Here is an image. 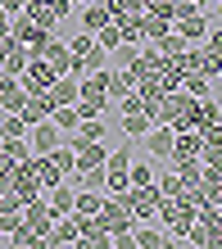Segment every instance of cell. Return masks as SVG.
<instances>
[{
	"label": "cell",
	"instance_id": "36",
	"mask_svg": "<svg viewBox=\"0 0 222 249\" xmlns=\"http://www.w3.org/2000/svg\"><path fill=\"white\" fill-rule=\"evenodd\" d=\"M9 41H14V36H0V59H5V50H9Z\"/></svg>",
	"mask_w": 222,
	"mask_h": 249
},
{
	"label": "cell",
	"instance_id": "1",
	"mask_svg": "<svg viewBox=\"0 0 222 249\" xmlns=\"http://www.w3.org/2000/svg\"><path fill=\"white\" fill-rule=\"evenodd\" d=\"M123 199H127V209H131V217H136V222H154L159 204H164V190H159L154 181H150V186H127Z\"/></svg>",
	"mask_w": 222,
	"mask_h": 249
},
{
	"label": "cell",
	"instance_id": "10",
	"mask_svg": "<svg viewBox=\"0 0 222 249\" xmlns=\"http://www.w3.org/2000/svg\"><path fill=\"white\" fill-rule=\"evenodd\" d=\"M50 109H55V100L46 95V91H32V95H23V105H18V118L32 127V123H41V118H50Z\"/></svg>",
	"mask_w": 222,
	"mask_h": 249
},
{
	"label": "cell",
	"instance_id": "34",
	"mask_svg": "<svg viewBox=\"0 0 222 249\" xmlns=\"http://www.w3.org/2000/svg\"><path fill=\"white\" fill-rule=\"evenodd\" d=\"M190 14H200V0H177L172 5V18H190Z\"/></svg>",
	"mask_w": 222,
	"mask_h": 249
},
{
	"label": "cell",
	"instance_id": "11",
	"mask_svg": "<svg viewBox=\"0 0 222 249\" xmlns=\"http://www.w3.org/2000/svg\"><path fill=\"white\" fill-rule=\"evenodd\" d=\"M55 105H77V95H82V77H73V72H59V77L50 82V91H46Z\"/></svg>",
	"mask_w": 222,
	"mask_h": 249
},
{
	"label": "cell",
	"instance_id": "2",
	"mask_svg": "<svg viewBox=\"0 0 222 249\" xmlns=\"http://www.w3.org/2000/svg\"><path fill=\"white\" fill-rule=\"evenodd\" d=\"M95 217L109 227V236H123V231L136 227V217H131V209H127V199H123V195H105V199H100V213H95Z\"/></svg>",
	"mask_w": 222,
	"mask_h": 249
},
{
	"label": "cell",
	"instance_id": "24",
	"mask_svg": "<svg viewBox=\"0 0 222 249\" xmlns=\"http://www.w3.org/2000/svg\"><path fill=\"white\" fill-rule=\"evenodd\" d=\"M73 136H77V141H105V113H95V118H82Z\"/></svg>",
	"mask_w": 222,
	"mask_h": 249
},
{
	"label": "cell",
	"instance_id": "27",
	"mask_svg": "<svg viewBox=\"0 0 222 249\" xmlns=\"http://www.w3.org/2000/svg\"><path fill=\"white\" fill-rule=\"evenodd\" d=\"M27 14H32V23L46 27V32H59V23H64V18L55 14V5H41V9H27Z\"/></svg>",
	"mask_w": 222,
	"mask_h": 249
},
{
	"label": "cell",
	"instance_id": "28",
	"mask_svg": "<svg viewBox=\"0 0 222 249\" xmlns=\"http://www.w3.org/2000/svg\"><path fill=\"white\" fill-rule=\"evenodd\" d=\"M100 199H105V190H77L73 209H77V213H100Z\"/></svg>",
	"mask_w": 222,
	"mask_h": 249
},
{
	"label": "cell",
	"instance_id": "32",
	"mask_svg": "<svg viewBox=\"0 0 222 249\" xmlns=\"http://www.w3.org/2000/svg\"><path fill=\"white\" fill-rule=\"evenodd\" d=\"M50 36H55V32H46V27H32V32H27V41H23V46L32 50V54H46V46H50Z\"/></svg>",
	"mask_w": 222,
	"mask_h": 249
},
{
	"label": "cell",
	"instance_id": "12",
	"mask_svg": "<svg viewBox=\"0 0 222 249\" xmlns=\"http://www.w3.org/2000/svg\"><path fill=\"white\" fill-rule=\"evenodd\" d=\"M23 82L18 77H9V72H0V113H18V105H23Z\"/></svg>",
	"mask_w": 222,
	"mask_h": 249
},
{
	"label": "cell",
	"instance_id": "30",
	"mask_svg": "<svg viewBox=\"0 0 222 249\" xmlns=\"http://www.w3.org/2000/svg\"><path fill=\"white\" fill-rule=\"evenodd\" d=\"M9 136H27V123L18 113H5V118H0V141H9Z\"/></svg>",
	"mask_w": 222,
	"mask_h": 249
},
{
	"label": "cell",
	"instance_id": "23",
	"mask_svg": "<svg viewBox=\"0 0 222 249\" xmlns=\"http://www.w3.org/2000/svg\"><path fill=\"white\" fill-rule=\"evenodd\" d=\"M82 68H86V72H105V68H113V59H109V50L95 41V46L82 54Z\"/></svg>",
	"mask_w": 222,
	"mask_h": 249
},
{
	"label": "cell",
	"instance_id": "14",
	"mask_svg": "<svg viewBox=\"0 0 222 249\" xmlns=\"http://www.w3.org/2000/svg\"><path fill=\"white\" fill-rule=\"evenodd\" d=\"M131 245L136 249H159V245H168V231H159V222H136L131 227Z\"/></svg>",
	"mask_w": 222,
	"mask_h": 249
},
{
	"label": "cell",
	"instance_id": "7",
	"mask_svg": "<svg viewBox=\"0 0 222 249\" xmlns=\"http://www.w3.org/2000/svg\"><path fill=\"white\" fill-rule=\"evenodd\" d=\"M209 27H213V18H209L204 9L190 14V18H172V32L182 36V41H190V46H200V41L209 36Z\"/></svg>",
	"mask_w": 222,
	"mask_h": 249
},
{
	"label": "cell",
	"instance_id": "8",
	"mask_svg": "<svg viewBox=\"0 0 222 249\" xmlns=\"http://www.w3.org/2000/svg\"><path fill=\"white\" fill-rule=\"evenodd\" d=\"M41 199L50 204V213H55V217H64V213H73V199H77V190H73V181H55V186L41 190Z\"/></svg>",
	"mask_w": 222,
	"mask_h": 249
},
{
	"label": "cell",
	"instance_id": "3",
	"mask_svg": "<svg viewBox=\"0 0 222 249\" xmlns=\"http://www.w3.org/2000/svg\"><path fill=\"white\" fill-rule=\"evenodd\" d=\"M172 136H177V131H172L168 123H154V127L141 136V145H136V150H145L150 159H159V163H168V159H172Z\"/></svg>",
	"mask_w": 222,
	"mask_h": 249
},
{
	"label": "cell",
	"instance_id": "19",
	"mask_svg": "<svg viewBox=\"0 0 222 249\" xmlns=\"http://www.w3.org/2000/svg\"><path fill=\"white\" fill-rule=\"evenodd\" d=\"M154 186L164 190V199H186V190H190V186H186L182 177H177V168H168L164 177H159V172H154Z\"/></svg>",
	"mask_w": 222,
	"mask_h": 249
},
{
	"label": "cell",
	"instance_id": "22",
	"mask_svg": "<svg viewBox=\"0 0 222 249\" xmlns=\"http://www.w3.org/2000/svg\"><path fill=\"white\" fill-rule=\"evenodd\" d=\"M150 127H154V123H150V113H145V109H141V113H123V136H127V141L141 145V136H145Z\"/></svg>",
	"mask_w": 222,
	"mask_h": 249
},
{
	"label": "cell",
	"instance_id": "6",
	"mask_svg": "<svg viewBox=\"0 0 222 249\" xmlns=\"http://www.w3.org/2000/svg\"><path fill=\"white\" fill-rule=\"evenodd\" d=\"M59 141H64V131H59L50 118H41V123L27 127V145H32V154H50Z\"/></svg>",
	"mask_w": 222,
	"mask_h": 249
},
{
	"label": "cell",
	"instance_id": "21",
	"mask_svg": "<svg viewBox=\"0 0 222 249\" xmlns=\"http://www.w3.org/2000/svg\"><path fill=\"white\" fill-rule=\"evenodd\" d=\"M172 32V18H159V14H141V41H159Z\"/></svg>",
	"mask_w": 222,
	"mask_h": 249
},
{
	"label": "cell",
	"instance_id": "13",
	"mask_svg": "<svg viewBox=\"0 0 222 249\" xmlns=\"http://www.w3.org/2000/svg\"><path fill=\"white\" fill-rule=\"evenodd\" d=\"M131 86H136L131 68H105V91H109V105H113V100H123Z\"/></svg>",
	"mask_w": 222,
	"mask_h": 249
},
{
	"label": "cell",
	"instance_id": "18",
	"mask_svg": "<svg viewBox=\"0 0 222 249\" xmlns=\"http://www.w3.org/2000/svg\"><path fill=\"white\" fill-rule=\"evenodd\" d=\"M50 123L64 131V136H73L77 123H82V113H77V105H55V109H50Z\"/></svg>",
	"mask_w": 222,
	"mask_h": 249
},
{
	"label": "cell",
	"instance_id": "33",
	"mask_svg": "<svg viewBox=\"0 0 222 249\" xmlns=\"http://www.w3.org/2000/svg\"><path fill=\"white\" fill-rule=\"evenodd\" d=\"M91 46H95V36H91V32H77V36H73V41H68V50H73V54H77V59H82V54H86V50H91Z\"/></svg>",
	"mask_w": 222,
	"mask_h": 249
},
{
	"label": "cell",
	"instance_id": "20",
	"mask_svg": "<svg viewBox=\"0 0 222 249\" xmlns=\"http://www.w3.org/2000/svg\"><path fill=\"white\" fill-rule=\"evenodd\" d=\"M127 181L131 186H150L154 181V159L150 154H136V159H131V168H127Z\"/></svg>",
	"mask_w": 222,
	"mask_h": 249
},
{
	"label": "cell",
	"instance_id": "29",
	"mask_svg": "<svg viewBox=\"0 0 222 249\" xmlns=\"http://www.w3.org/2000/svg\"><path fill=\"white\" fill-rule=\"evenodd\" d=\"M95 41H100L105 50H118V46H123V32H118V23L109 18L105 27H95Z\"/></svg>",
	"mask_w": 222,
	"mask_h": 249
},
{
	"label": "cell",
	"instance_id": "25",
	"mask_svg": "<svg viewBox=\"0 0 222 249\" xmlns=\"http://www.w3.org/2000/svg\"><path fill=\"white\" fill-rule=\"evenodd\" d=\"M50 163H55L59 172H64V177H68L73 168H77V154H73V145H68V141H59L55 150H50Z\"/></svg>",
	"mask_w": 222,
	"mask_h": 249
},
{
	"label": "cell",
	"instance_id": "9",
	"mask_svg": "<svg viewBox=\"0 0 222 249\" xmlns=\"http://www.w3.org/2000/svg\"><path fill=\"white\" fill-rule=\"evenodd\" d=\"M23 222L32 227L41 240H46V231H50V222H55V213H50V204L37 195V199H27V204H23Z\"/></svg>",
	"mask_w": 222,
	"mask_h": 249
},
{
	"label": "cell",
	"instance_id": "16",
	"mask_svg": "<svg viewBox=\"0 0 222 249\" xmlns=\"http://www.w3.org/2000/svg\"><path fill=\"white\" fill-rule=\"evenodd\" d=\"M27 59H32V50H27L23 41H9L5 59H0V72H9V77H18V72L27 68Z\"/></svg>",
	"mask_w": 222,
	"mask_h": 249
},
{
	"label": "cell",
	"instance_id": "26",
	"mask_svg": "<svg viewBox=\"0 0 222 249\" xmlns=\"http://www.w3.org/2000/svg\"><path fill=\"white\" fill-rule=\"evenodd\" d=\"M182 91H190L195 100H204V95H213V77H204V72H186V77H182Z\"/></svg>",
	"mask_w": 222,
	"mask_h": 249
},
{
	"label": "cell",
	"instance_id": "17",
	"mask_svg": "<svg viewBox=\"0 0 222 249\" xmlns=\"http://www.w3.org/2000/svg\"><path fill=\"white\" fill-rule=\"evenodd\" d=\"M105 23H109L105 0H86V5H82V32H91V36H95V27H105Z\"/></svg>",
	"mask_w": 222,
	"mask_h": 249
},
{
	"label": "cell",
	"instance_id": "37",
	"mask_svg": "<svg viewBox=\"0 0 222 249\" xmlns=\"http://www.w3.org/2000/svg\"><path fill=\"white\" fill-rule=\"evenodd\" d=\"M218 118H222V100H218Z\"/></svg>",
	"mask_w": 222,
	"mask_h": 249
},
{
	"label": "cell",
	"instance_id": "38",
	"mask_svg": "<svg viewBox=\"0 0 222 249\" xmlns=\"http://www.w3.org/2000/svg\"><path fill=\"white\" fill-rule=\"evenodd\" d=\"M204 5H209V0H200V9H204Z\"/></svg>",
	"mask_w": 222,
	"mask_h": 249
},
{
	"label": "cell",
	"instance_id": "31",
	"mask_svg": "<svg viewBox=\"0 0 222 249\" xmlns=\"http://www.w3.org/2000/svg\"><path fill=\"white\" fill-rule=\"evenodd\" d=\"M154 46H159V54H164V59H172V54H182V50L190 46V41H182V36H177V32H168V36H159V41H154Z\"/></svg>",
	"mask_w": 222,
	"mask_h": 249
},
{
	"label": "cell",
	"instance_id": "40",
	"mask_svg": "<svg viewBox=\"0 0 222 249\" xmlns=\"http://www.w3.org/2000/svg\"><path fill=\"white\" fill-rule=\"evenodd\" d=\"M218 209H222V195H218Z\"/></svg>",
	"mask_w": 222,
	"mask_h": 249
},
{
	"label": "cell",
	"instance_id": "4",
	"mask_svg": "<svg viewBox=\"0 0 222 249\" xmlns=\"http://www.w3.org/2000/svg\"><path fill=\"white\" fill-rule=\"evenodd\" d=\"M59 77V72L46 64V59H41V54H32V59H27V68L18 72V82H23V91L27 95H32V91H50V82Z\"/></svg>",
	"mask_w": 222,
	"mask_h": 249
},
{
	"label": "cell",
	"instance_id": "5",
	"mask_svg": "<svg viewBox=\"0 0 222 249\" xmlns=\"http://www.w3.org/2000/svg\"><path fill=\"white\" fill-rule=\"evenodd\" d=\"M9 186H14V195H18L23 204H27V199H37L41 190H46V186L37 181V172H32V163H27V159H23V163H14V172H9Z\"/></svg>",
	"mask_w": 222,
	"mask_h": 249
},
{
	"label": "cell",
	"instance_id": "39",
	"mask_svg": "<svg viewBox=\"0 0 222 249\" xmlns=\"http://www.w3.org/2000/svg\"><path fill=\"white\" fill-rule=\"evenodd\" d=\"M218 82H222V68H218Z\"/></svg>",
	"mask_w": 222,
	"mask_h": 249
},
{
	"label": "cell",
	"instance_id": "15",
	"mask_svg": "<svg viewBox=\"0 0 222 249\" xmlns=\"http://www.w3.org/2000/svg\"><path fill=\"white\" fill-rule=\"evenodd\" d=\"M46 245H77V222H73V213H64V217H55V222H50Z\"/></svg>",
	"mask_w": 222,
	"mask_h": 249
},
{
	"label": "cell",
	"instance_id": "35",
	"mask_svg": "<svg viewBox=\"0 0 222 249\" xmlns=\"http://www.w3.org/2000/svg\"><path fill=\"white\" fill-rule=\"evenodd\" d=\"M0 9H5V14H23L27 0H0Z\"/></svg>",
	"mask_w": 222,
	"mask_h": 249
}]
</instances>
